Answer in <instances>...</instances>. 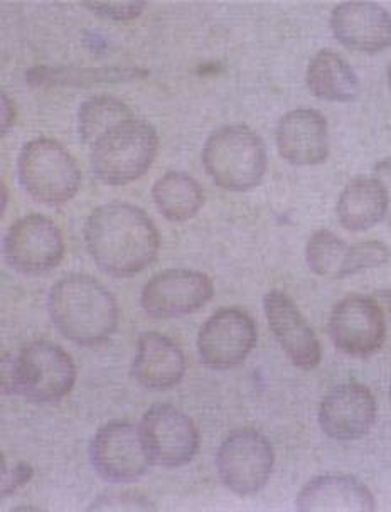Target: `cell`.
<instances>
[{"label":"cell","instance_id":"30","mask_svg":"<svg viewBox=\"0 0 391 512\" xmlns=\"http://www.w3.org/2000/svg\"><path fill=\"white\" fill-rule=\"evenodd\" d=\"M376 179H380L381 184L385 186L386 201H388V211H386L385 221L391 230V159H383L375 166Z\"/></svg>","mask_w":391,"mask_h":512},{"label":"cell","instance_id":"22","mask_svg":"<svg viewBox=\"0 0 391 512\" xmlns=\"http://www.w3.org/2000/svg\"><path fill=\"white\" fill-rule=\"evenodd\" d=\"M312 95L324 102L348 103L359 95V78L351 64L333 49L314 54L306 75Z\"/></svg>","mask_w":391,"mask_h":512},{"label":"cell","instance_id":"24","mask_svg":"<svg viewBox=\"0 0 391 512\" xmlns=\"http://www.w3.org/2000/svg\"><path fill=\"white\" fill-rule=\"evenodd\" d=\"M147 75L140 68H73L41 66L31 71L29 80L34 85L92 86L98 83H120Z\"/></svg>","mask_w":391,"mask_h":512},{"label":"cell","instance_id":"9","mask_svg":"<svg viewBox=\"0 0 391 512\" xmlns=\"http://www.w3.org/2000/svg\"><path fill=\"white\" fill-rule=\"evenodd\" d=\"M327 331L338 351L351 358H370L386 339L383 307L375 297L348 295L331 310Z\"/></svg>","mask_w":391,"mask_h":512},{"label":"cell","instance_id":"28","mask_svg":"<svg viewBox=\"0 0 391 512\" xmlns=\"http://www.w3.org/2000/svg\"><path fill=\"white\" fill-rule=\"evenodd\" d=\"M34 469L27 462H16L9 465L7 460L2 462V497H9L26 486L33 479Z\"/></svg>","mask_w":391,"mask_h":512},{"label":"cell","instance_id":"16","mask_svg":"<svg viewBox=\"0 0 391 512\" xmlns=\"http://www.w3.org/2000/svg\"><path fill=\"white\" fill-rule=\"evenodd\" d=\"M263 309L270 331L290 363L304 371L316 369L322 359L321 342L294 300L282 290H272L263 299Z\"/></svg>","mask_w":391,"mask_h":512},{"label":"cell","instance_id":"35","mask_svg":"<svg viewBox=\"0 0 391 512\" xmlns=\"http://www.w3.org/2000/svg\"><path fill=\"white\" fill-rule=\"evenodd\" d=\"M390 401H391V384H390Z\"/></svg>","mask_w":391,"mask_h":512},{"label":"cell","instance_id":"4","mask_svg":"<svg viewBox=\"0 0 391 512\" xmlns=\"http://www.w3.org/2000/svg\"><path fill=\"white\" fill-rule=\"evenodd\" d=\"M267 145L245 125H226L209 135L203 166L216 186L231 192L250 191L267 172Z\"/></svg>","mask_w":391,"mask_h":512},{"label":"cell","instance_id":"27","mask_svg":"<svg viewBox=\"0 0 391 512\" xmlns=\"http://www.w3.org/2000/svg\"><path fill=\"white\" fill-rule=\"evenodd\" d=\"M85 9L97 14L98 17L103 19H110V21H132L144 12L147 4L145 2H110V4H102V2H90V4H83Z\"/></svg>","mask_w":391,"mask_h":512},{"label":"cell","instance_id":"8","mask_svg":"<svg viewBox=\"0 0 391 512\" xmlns=\"http://www.w3.org/2000/svg\"><path fill=\"white\" fill-rule=\"evenodd\" d=\"M150 464L166 469L188 465L199 452L198 427L186 413L169 403L150 406L139 425Z\"/></svg>","mask_w":391,"mask_h":512},{"label":"cell","instance_id":"13","mask_svg":"<svg viewBox=\"0 0 391 512\" xmlns=\"http://www.w3.org/2000/svg\"><path fill=\"white\" fill-rule=\"evenodd\" d=\"M215 295L213 280L186 268L157 273L145 283L140 305L154 319H177L203 309Z\"/></svg>","mask_w":391,"mask_h":512},{"label":"cell","instance_id":"6","mask_svg":"<svg viewBox=\"0 0 391 512\" xmlns=\"http://www.w3.org/2000/svg\"><path fill=\"white\" fill-rule=\"evenodd\" d=\"M275 465L274 445L255 428H238L223 440L216 467L223 486L236 496H255L267 486Z\"/></svg>","mask_w":391,"mask_h":512},{"label":"cell","instance_id":"7","mask_svg":"<svg viewBox=\"0 0 391 512\" xmlns=\"http://www.w3.org/2000/svg\"><path fill=\"white\" fill-rule=\"evenodd\" d=\"M17 395L33 403H56L76 383L75 361L63 347L36 339L16 354Z\"/></svg>","mask_w":391,"mask_h":512},{"label":"cell","instance_id":"2","mask_svg":"<svg viewBox=\"0 0 391 512\" xmlns=\"http://www.w3.org/2000/svg\"><path fill=\"white\" fill-rule=\"evenodd\" d=\"M48 309L59 334L83 347L107 342L117 331L120 317L112 292L83 273H71L54 283Z\"/></svg>","mask_w":391,"mask_h":512},{"label":"cell","instance_id":"17","mask_svg":"<svg viewBox=\"0 0 391 512\" xmlns=\"http://www.w3.org/2000/svg\"><path fill=\"white\" fill-rule=\"evenodd\" d=\"M277 149L292 166H319L329 155V127L321 112L295 108L280 118L275 130Z\"/></svg>","mask_w":391,"mask_h":512},{"label":"cell","instance_id":"29","mask_svg":"<svg viewBox=\"0 0 391 512\" xmlns=\"http://www.w3.org/2000/svg\"><path fill=\"white\" fill-rule=\"evenodd\" d=\"M2 393L6 396L17 395L16 356L11 352L2 356Z\"/></svg>","mask_w":391,"mask_h":512},{"label":"cell","instance_id":"1","mask_svg":"<svg viewBox=\"0 0 391 512\" xmlns=\"http://www.w3.org/2000/svg\"><path fill=\"white\" fill-rule=\"evenodd\" d=\"M83 236L95 265L115 278L144 272L161 250V235L149 214L120 201L93 209Z\"/></svg>","mask_w":391,"mask_h":512},{"label":"cell","instance_id":"18","mask_svg":"<svg viewBox=\"0 0 391 512\" xmlns=\"http://www.w3.org/2000/svg\"><path fill=\"white\" fill-rule=\"evenodd\" d=\"M339 43L358 53L375 54L391 46V14L375 2H344L331 14Z\"/></svg>","mask_w":391,"mask_h":512},{"label":"cell","instance_id":"21","mask_svg":"<svg viewBox=\"0 0 391 512\" xmlns=\"http://www.w3.org/2000/svg\"><path fill=\"white\" fill-rule=\"evenodd\" d=\"M388 211L385 186L375 176H359L348 182L338 199L336 213L344 230L353 233L375 228Z\"/></svg>","mask_w":391,"mask_h":512},{"label":"cell","instance_id":"19","mask_svg":"<svg viewBox=\"0 0 391 512\" xmlns=\"http://www.w3.org/2000/svg\"><path fill=\"white\" fill-rule=\"evenodd\" d=\"M186 374V356L177 342L161 332H144L137 342L132 378L150 391L171 390Z\"/></svg>","mask_w":391,"mask_h":512},{"label":"cell","instance_id":"14","mask_svg":"<svg viewBox=\"0 0 391 512\" xmlns=\"http://www.w3.org/2000/svg\"><path fill=\"white\" fill-rule=\"evenodd\" d=\"M391 251L383 241H358L348 245L333 231L319 230L306 246L307 265L324 278H348L380 268L390 260Z\"/></svg>","mask_w":391,"mask_h":512},{"label":"cell","instance_id":"10","mask_svg":"<svg viewBox=\"0 0 391 512\" xmlns=\"http://www.w3.org/2000/svg\"><path fill=\"white\" fill-rule=\"evenodd\" d=\"M65 238L53 219L27 214L17 219L4 238L7 265L24 275H43L63 262Z\"/></svg>","mask_w":391,"mask_h":512},{"label":"cell","instance_id":"23","mask_svg":"<svg viewBox=\"0 0 391 512\" xmlns=\"http://www.w3.org/2000/svg\"><path fill=\"white\" fill-rule=\"evenodd\" d=\"M152 199L164 218L172 223H183L203 208L204 191L193 176L171 171L157 179L152 187Z\"/></svg>","mask_w":391,"mask_h":512},{"label":"cell","instance_id":"20","mask_svg":"<svg viewBox=\"0 0 391 512\" xmlns=\"http://www.w3.org/2000/svg\"><path fill=\"white\" fill-rule=\"evenodd\" d=\"M297 509L306 512H373L375 497L356 477L319 475L297 494Z\"/></svg>","mask_w":391,"mask_h":512},{"label":"cell","instance_id":"12","mask_svg":"<svg viewBox=\"0 0 391 512\" xmlns=\"http://www.w3.org/2000/svg\"><path fill=\"white\" fill-rule=\"evenodd\" d=\"M90 460L95 472L110 484L137 482L152 465L145 454L139 427L124 420L107 423L95 433L90 443Z\"/></svg>","mask_w":391,"mask_h":512},{"label":"cell","instance_id":"25","mask_svg":"<svg viewBox=\"0 0 391 512\" xmlns=\"http://www.w3.org/2000/svg\"><path fill=\"white\" fill-rule=\"evenodd\" d=\"M135 117L132 108L113 95H95L81 103L78 112V134L81 142L92 147L93 142L108 128Z\"/></svg>","mask_w":391,"mask_h":512},{"label":"cell","instance_id":"32","mask_svg":"<svg viewBox=\"0 0 391 512\" xmlns=\"http://www.w3.org/2000/svg\"><path fill=\"white\" fill-rule=\"evenodd\" d=\"M376 300L391 314V290H380V292H376Z\"/></svg>","mask_w":391,"mask_h":512},{"label":"cell","instance_id":"33","mask_svg":"<svg viewBox=\"0 0 391 512\" xmlns=\"http://www.w3.org/2000/svg\"><path fill=\"white\" fill-rule=\"evenodd\" d=\"M7 206V187L2 184V211L6 209Z\"/></svg>","mask_w":391,"mask_h":512},{"label":"cell","instance_id":"11","mask_svg":"<svg viewBox=\"0 0 391 512\" xmlns=\"http://www.w3.org/2000/svg\"><path fill=\"white\" fill-rule=\"evenodd\" d=\"M257 346L255 320L243 309L223 307L198 332L199 358L215 371L238 368Z\"/></svg>","mask_w":391,"mask_h":512},{"label":"cell","instance_id":"31","mask_svg":"<svg viewBox=\"0 0 391 512\" xmlns=\"http://www.w3.org/2000/svg\"><path fill=\"white\" fill-rule=\"evenodd\" d=\"M16 120V103L12 102L7 93H2V135L9 134V130L16 125Z\"/></svg>","mask_w":391,"mask_h":512},{"label":"cell","instance_id":"15","mask_svg":"<svg viewBox=\"0 0 391 512\" xmlns=\"http://www.w3.org/2000/svg\"><path fill=\"white\" fill-rule=\"evenodd\" d=\"M317 416L327 437L338 442L359 440L375 427V396L365 384H338L322 398Z\"/></svg>","mask_w":391,"mask_h":512},{"label":"cell","instance_id":"5","mask_svg":"<svg viewBox=\"0 0 391 512\" xmlns=\"http://www.w3.org/2000/svg\"><path fill=\"white\" fill-rule=\"evenodd\" d=\"M17 176L24 191L49 208L70 203L81 186L80 166L75 157L65 145L48 137L31 140L22 147Z\"/></svg>","mask_w":391,"mask_h":512},{"label":"cell","instance_id":"34","mask_svg":"<svg viewBox=\"0 0 391 512\" xmlns=\"http://www.w3.org/2000/svg\"><path fill=\"white\" fill-rule=\"evenodd\" d=\"M388 83H390V88H391V64H390V68H388Z\"/></svg>","mask_w":391,"mask_h":512},{"label":"cell","instance_id":"26","mask_svg":"<svg viewBox=\"0 0 391 512\" xmlns=\"http://www.w3.org/2000/svg\"><path fill=\"white\" fill-rule=\"evenodd\" d=\"M157 507L149 497L137 491H108L95 497L88 511L98 512H140L156 511Z\"/></svg>","mask_w":391,"mask_h":512},{"label":"cell","instance_id":"3","mask_svg":"<svg viewBox=\"0 0 391 512\" xmlns=\"http://www.w3.org/2000/svg\"><path fill=\"white\" fill-rule=\"evenodd\" d=\"M159 150L156 128L132 117L108 128L90 147L95 176L108 186H125L149 171Z\"/></svg>","mask_w":391,"mask_h":512}]
</instances>
